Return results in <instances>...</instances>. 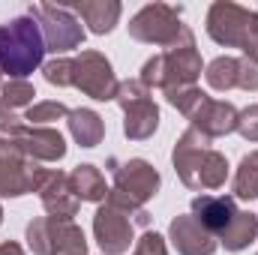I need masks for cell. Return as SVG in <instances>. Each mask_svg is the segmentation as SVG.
I'll use <instances>...</instances> for the list:
<instances>
[{
    "mask_svg": "<svg viewBox=\"0 0 258 255\" xmlns=\"http://www.w3.org/2000/svg\"><path fill=\"white\" fill-rule=\"evenodd\" d=\"M171 162H174V171L183 180V186H189L195 192H210L225 186L228 159L210 144L207 135H201L192 126L174 141Z\"/></svg>",
    "mask_w": 258,
    "mask_h": 255,
    "instance_id": "1",
    "label": "cell"
},
{
    "mask_svg": "<svg viewBox=\"0 0 258 255\" xmlns=\"http://www.w3.org/2000/svg\"><path fill=\"white\" fill-rule=\"evenodd\" d=\"M150 222H153V216L144 207L126 201L114 189H108L105 204H99L93 213V237L105 255H123L129 252L135 228H150Z\"/></svg>",
    "mask_w": 258,
    "mask_h": 255,
    "instance_id": "2",
    "label": "cell"
},
{
    "mask_svg": "<svg viewBox=\"0 0 258 255\" xmlns=\"http://www.w3.org/2000/svg\"><path fill=\"white\" fill-rule=\"evenodd\" d=\"M198 75H201V54L195 48V36L189 30L177 45H171V48L153 54L150 60H144L138 81L147 90L156 87V90L168 93V90H180V87H195Z\"/></svg>",
    "mask_w": 258,
    "mask_h": 255,
    "instance_id": "3",
    "label": "cell"
},
{
    "mask_svg": "<svg viewBox=\"0 0 258 255\" xmlns=\"http://www.w3.org/2000/svg\"><path fill=\"white\" fill-rule=\"evenodd\" d=\"M45 57V39L30 15H18L6 24H0V72L9 78L24 81L33 69L42 66Z\"/></svg>",
    "mask_w": 258,
    "mask_h": 255,
    "instance_id": "4",
    "label": "cell"
},
{
    "mask_svg": "<svg viewBox=\"0 0 258 255\" xmlns=\"http://www.w3.org/2000/svg\"><path fill=\"white\" fill-rule=\"evenodd\" d=\"M207 36L216 45L240 48L246 60L258 63V12L240 3L216 0L207 9Z\"/></svg>",
    "mask_w": 258,
    "mask_h": 255,
    "instance_id": "5",
    "label": "cell"
},
{
    "mask_svg": "<svg viewBox=\"0 0 258 255\" xmlns=\"http://www.w3.org/2000/svg\"><path fill=\"white\" fill-rule=\"evenodd\" d=\"M165 99L192 123L207 138H219V135H231L237 132V108L225 99H210L204 90L198 87H180V90H168Z\"/></svg>",
    "mask_w": 258,
    "mask_h": 255,
    "instance_id": "6",
    "label": "cell"
},
{
    "mask_svg": "<svg viewBox=\"0 0 258 255\" xmlns=\"http://www.w3.org/2000/svg\"><path fill=\"white\" fill-rule=\"evenodd\" d=\"M186 33H189V27L180 21V6H168V3H147L129 21V36L144 45L171 48Z\"/></svg>",
    "mask_w": 258,
    "mask_h": 255,
    "instance_id": "7",
    "label": "cell"
},
{
    "mask_svg": "<svg viewBox=\"0 0 258 255\" xmlns=\"http://www.w3.org/2000/svg\"><path fill=\"white\" fill-rule=\"evenodd\" d=\"M30 18H36L42 39H45V51H54L63 57L66 51L81 48L84 42V27L78 24V15L69 6H57V3H33L27 9Z\"/></svg>",
    "mask_w": 258,
    "mask_h": 255,
    "instance_id": "8",
    "label": "cell"
},
{
    "mask_svg": "<svg viewBox=\"0 0 258 255\" xmlns=\"http://www.w3.org/2000/svg\"><path fill=\"white\" fill-rule=\"evenodd\" d=\"M114 102L123 111V135L129 141H147L159 129V108H156L150 90L138 78L120 81Z\"/></svg>",
    "mask_w": 258,
    "mask_h": 255,
    "instance_id": "9",
    "label": "cell"
},
{
    "mask_svg": "<svg viewBox=\"0 0 258 255\" xmlns=\"http://www.w3.org/2000/svg\"><path fill=\"white\" fill-rule=\"evenodd\" d=\"M27 246L33 255H87V240L75 222L36 216L27 222Z\"/></svg>",
    "mask_w": 258,
    "mask_h": 255,
    "instance_id": "10",
    "label": "cell"
},
{
    "mask_svg": "<svg viewBox=\"0 0 258 255\" xmlns=\"http://www.w3.org/2000/svg\"><path fill=\"white\" fill-rule=\"evenodd\" d=\"M45 168L27 159L15 138H0V198H18L36 192Z\"/></svg>",
    "mask_w": 258,
    "mask_h": 255,
    "instance_id": "11",
    "label": "cell"
},
{
    "mask_svg": "<svg viewBox=\"0 0 258 255\" xmlns=\"http://www.w3.org/2000/svg\"><path fill=\"white\" fill-rule=\"evenodd\" d=\"M72 87L81 90L84 96L96 99V102H108L117 96V75L111 69V60L99 51H81L78 57H72Z\"/></svg>",
    "mask_w": 258,
    "mask_h": 255,
    "instance_id": "12",
    "label": "cell"
},
{
    "mask_svg": "<svg viewBox=\"0 0 258 255\" xmlns=\"http://www.w3.org/2000/svg\"><path fill=\"white\" fill-rule=\"evenodd\" d=\"M111 177H114L111 189L117 195H123L126 201L138 204V207H144L162 186L159 171L147 159H126V162L111 159Z\"/></svg>",
    "mask_w": 258,
    "mask_h": 255,
    "instance_id": "13",
    "label": "cell"
},
{
    "mask_svg": "<svg viewBox=\"0 0 258 255\" xmlns=\"http://www.w3.org/2000/svg\"><path fill=\"white\" fill-rule=\"evenodd\" d=\"M36 192H39V201H42V207H45V213H48L51 219L72 222V219L78 216L81 201L75 198V192H72V186H69V174L45 168V174H42Z\"/></svg>",
    "mask_w": 258,
    "mask_h": 255,
    "instance_id": "14",
    "label": "cell"
},
{
    "mask_svg": "<svg viewBox=\"0 0 258 255\" xmlns=\"http://www.w3.org/2000/svg\"><path fill=\"white\" fill-rule=\"evenodd\" d=\"M15 141L24 150V156L33 159V162H57V159L66 156L63 135L51 126H27L24 123L21 132L15 135Z\"/></svg>",
    "mask_w": 258,
    "mask_h": 255,
    "instance_id": "15",
    "label": "cell"
},
{
    "mask_svg": "<svg viewBox=\"0 0 258 255\" xmlns=\"http://www.w3.org/2000/svg\"><path fill=\"white\" fill-rule=\"evenodd\" d=\"M168 240L174 243V249L180 255H213L216 246H219V240L195 222L192 213H183V216H174L171 219Z\"/></svg>",
    "mask_w": 258,
    "mask_h": 255,
    "instance_id": "16",
    "label": "cell"
},
{
    "mask_svg": "<svg viewBox=\"0 0 258 255\" xmlns=\"http://www.w3.org/2000/svg\"><path fill=\"white\" fill-rule=\"evenodd\" d=\"M192 216L204 231L219 237L228 228V222L237 216V204L231 195H198L192 198Z\"/></svg>",
    "mask_w": 258,
    "mask_h": 255,
    "instance_id": "17",
    "label": "cell"
},
{
    "mask_svg": "<svg viewBox=\"0 0 258 255\" xmlns=\"http://www.w3.org/2000/svg\"><path fill=\"white\" fill-rule=\"evenodd\" d=\"M78 18H84V24L90 27V33L96 36H105L114 30L117 18H120V3L117 0H81V3H72L69 6Z\"/></svg>",
    "mask_w": 258,
    "mask_h": 255,
    "instance_id": "18",
    "label": "cell"
},
{
    "mask_svg": "<svg viewBox=\"0 0 258 255\" xmlns=\"http://www.w3.org/2000/svg\"><path fill=\"white\" fill-rule=\"evenodd\" d=\"M228 252H240L246 249L252 240H258V213H249V210H237V216L228 222V228L216 237Z\"/></svg>",
    "mask_w": 258,
    "mask_h": 255,
    "instance_id": "19",
    "label": "cell"
},
{
    "mask_svg": "<svg viewBox=\"0 0 258 255\" xmlns=\"http://www.w3.org/2000/svg\"><path fill=\"white\" fill-rule=\"evenodd\" d=\"M66 123H69L72 138H75L81 147H96V144H102V138H105V123H102V117H99L96 111H90V108H72L69 117H66Z\"/></svg>",
    "mask_w": 258,
    "mask_h": 255,
    "instance_id": "20",
    "label": "cell"
},
{
    "mask_svg": "<svg viewBox=\"0 0 258 255\" xmlns=\"http://www.w3.org/2000/svg\"><path fill=\"white\" fill-rule=\"evenodd\" d=\"M69 186L75 192L78 201H105L108 186H105V177L96 165L84 162V165H75L72 174H69Z\"/></svg>",
    "mask_w": 258,
    "mask_h": 255,
    "instance_id": "21",
    "label": "cell"
},
{
    "mask_svg": "<svg viewBox=\"0 0 258 255\" xmlns=\"http://www.w3.org/2000/svg\"><path fill=\"white\" fill-rule=\"evenodd\" d=\"M204 78H207V84L213 87V90H234L237 84H240V57H228V54H222V57H216V60H210L207 69H204Z\"/></svg>",
    "mask_w": 258,
    "mask_h": 255,
    "instance_id": "22",
    "label": "cell"
},
{
    "mask_svg": "<svg viewBox=\"0 0 258 255\" xmlns=\"http://www.w3.org/2000/svg\"><path fill=\"white\" fill-rule=\"evenodd\" d=\"M231 192L234 198L240 201H252L258 198V150L246 153L234 171V180H231Z\"/></svg>",
    "mask_w": 258,
    "mask_h": 255,
    "instance_id": "23",
    "label": "cell"
},
{
    "mask_svg": "<svg viewBox=\"0 0 258 255\" xmlns=\"http://www.w3.org/2000/svg\"><path fill=\"white\" fill-rule=\"evenodd\" d=\"M36 90L30 81H18V78H6L0 84V108L15 111V108H30Z\"/></svg>",
    "mask_w": 258,
    "mask_h": 255,
    "instance_id": "24",
    "label": "cell"
},
{
    "mask_svg": "<svg viewBox=\"0 0 258 255\" xmlns=\"http://www.w3.org/2000/svg\"><path fill=\"white\" fill-rule=\"evenodd\" d=\"M63 117H69V108H66L63 102H57V99L36 102V105H30V108L24 111L27 126H48V123H54V120H63Z\"/></svg>",
    "mask_w": 258,
    "mask_h": 255,
    "instance_id": "25",
    "label": "cell"
},
{
    "mask_svg": "<svg viewBox=\"0 0 258 255\" xmlns=\"http://www.w3.org/2000/svg\"><path fill=\"white\" fill-rule=\"evenodd\" d=\"M42 75L54 87H72V57H54L42 66Z\"/></svg>",
    "mask_w": 258,
    "mask_h": 255,
    "instance_id": "26",
    "label": "cell"
},
{
    "mask_svg": "<svg viewBox=\"0 0 258 255\" xmlns=\"http://www.w3.org/2000/svg\"><path fill=\"white\" fill-rule=\"evenodd\" d=\"M132 255H168V246H165V237L156 234V231H147L138 243H135V252Z\"/></svg>",
    "mask_w": 258,
    "mask_h": 255,
    "instance_id": "27",
    "label": "cell"
},
{
    "mask_svg": "<svg viewBox=\"0 0 258 255\" xmlns=\"http://www.w3.org/2000/svg\"><path fill=\"white\" fill-rule=\"evenodd\" d=\"M237 132L246 141H258V105H249L237 114Z\"/></svg>",
    "mask_w": 258,
    "mask_h": 255,
    "instance_id": "28",
    "label": "cell"
},
{
    "mask_svg": "<svg viewBox=\"0 0 258 255\" xmlns=\"http://www.w3.org/2000/svg\"><path fill=\"white\" fill-rule=\"evenodd\" d=\"M24 126V117H15V111L0 108V138H15Z\"/></svg>",
    "mask_w": 258,
    "mask_h": 255,
    "instance_id": "29",
    "label": "cell"
},
{
    "mask_svg": "<svg viewBox=\"0 0 258 255\" xmlns=\"http://www.w3.org/2000/svg\"><path fill=\"white\" fill-rule=\"evenodd\" d=\"M240 90H258V63L240 57Z\"/></svg>",
    "mask_w": 258,
    "mask_h": 255,
    "instance_id": "30",
    "label": "cell"
},
{
    "mask_svg": "<svg viewBox=\"0 0 258 255\" xmlns=\"http://www.w3.org/2000/svg\"><path fill=\"white\" fill-rule=\"evenodd\" d=\"M0 255H24V249H21V243L6 240V243H0Z\"/></svg>",
    "mask_w": 258,
    "mask_h": 255,
    "instance_id": "31",
    "label": "cell"
},
{
    "mask_svg": "<svg viewBox=\"0 0 258 255\" xmlns=\"http://www.w3.org/2000/svg\"><path fill=\"white\" fill-rule=\"evenodd\" d=\"M0 222H3V207H0Z\"/></svg>",
    "mask_w": 258,
    "mask_h": 255,
    "instance_id": "32",
    "label": "cell"
},
{
    "mask_svg": "<svg viewBox=\"0 0 258 255\" xmlns=\"http://www.w3.org/2000/svg\"><path fill=\"white\" fill-rule=\"evenodd\" d=\"M0 84H3V72H0Z\"/></svg>",
    "mask_w": 258,
    "mask_h": 255,
    "instance_id": "33",
    "label": "cell"
}]
</instances>
